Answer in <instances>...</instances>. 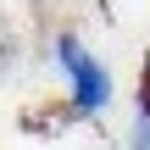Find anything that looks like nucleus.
Returning <instances> with one entry per match:
<instances>
[{
  "label": "nucleus",
  "mask_w": 150,
  "mask_h": 150,
  "mask_svg": "<svg viewBox=\"0 0 150 150\" xmlns=\"http://www.w3.org/2000/svg\"><path fill=\"white\" fill-rule=\"evenodd\" d=\"M56 67H61V78H67V100H72L78 117H100V111L111 106L117 83H111V72L100 67V56H95L78 33H56Z\"/></svg>",
  "instance_id": "1"
}]
</instances>
